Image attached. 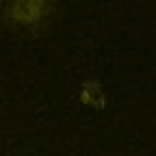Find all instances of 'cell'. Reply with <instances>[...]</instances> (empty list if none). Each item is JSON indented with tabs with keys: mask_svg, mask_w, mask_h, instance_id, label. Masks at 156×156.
Here are the masks:
<instances>
[{
	"mask_svg": "<svg viewBox=\"0 0 156 156\" xmlns=\"http://www.w3.org/2000/svg\"><path fill=\"white\" fill-rule=\"evenodd\" d=\"M78 98H80V102L85 106L95 108V111L104 108V104H106V95H104L102 83L98 80V78H87V80H83L80 89H78Z\"/></svg>",
	"mask_w": 156,
	"mask_h": 156,
	"instance_id": "cell-2",
	"label": "cell"
},
{
	"mask_svg": "<svg viewBox=\"0 0 156 156\" xmlns=\"http://www.w3.org/2000/svg\"><path fill=\"white\" fill-rule=\"evenodd\" d=\"M63 0H0V26L7 33L35 39L52 28Z\"/></svg>",
	"mask_w": 156,
	"mask_h": 156,
	"instance_id": "cell-1",
	"label": "cell"
}]
</instances>
